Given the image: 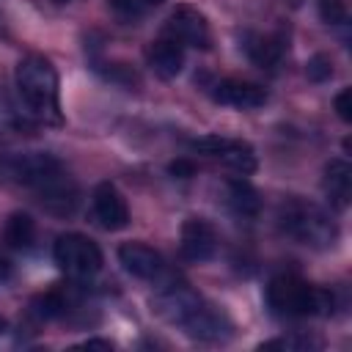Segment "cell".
Returning a JSON list of instances; mask_svg holds the SVG:
<instances>
[{"label":"cell","mask_w":352,"mask_h":352,"mask_svg":"<svg viewBox=\"0 0 352 352\" xmlns=\"http://www.w3.org/2000/svg\"><path fill=\"white\" fill-rule=\"evenodd\" d=\"M11 176L33 190L52 214H72L77 206V184L58 157L47 151H28L11 160Z\"/></svg>","instance_id":"6da1fadb"},{"label":"cell","mask_w":352,"mask_h":352,"mask_svg":"<svg viewBox=\"0 0 352 352\" xmlns=\"http://www.w3.org/2000/svg\"><path fill=\"white\" fill-rule=\"evenodd\" d=\"M16 91L25 102V107L47 121L60 124V102H58V72L44 55H28L14 69Z\"/></svg>","instance_id":"7a4b0ae2"},{"label":"cell","mask_w":352,"mask_h":352,"mask_svg":"<svg viewBox=\"0 0 352 352\" xmlns=\"http://www.w3.org/2000/svg\"><path fill=\"white\" fill-rule=\"evenodd\" d=\"M267 305L275 316H283V319L327 316L333 314L336 297L330 289L311 286L297 275H278L267 286Z\"/></svg>","instance_id":"3957f363"},{"label":"cell","mask_w":352,"mask_h":352,"mask_svg":"<svg viewBox=\"0 0 352 352\" xmlns=\"http://www.w3.org/2000/svg\"><path fill=\"white\" fill-rule=\"evenodd\" d=\"M278 226L292 239L311 245V248H319V250L333 248L338 242V226L333 223V217L322 206H316L305 198L283 201L278 209Z\"/></svg>","instance_id":"277c9868"},{"label":"cell","mask_w":352,"mask_h":352,"mask_svg":"<svg viewBox=\"0 0 352 352\" xmlns=\"http://www.w3.org/2000/svg\"><path fill=\"white\" fill-rule=\"evenodd\" d=\"M52 258L72 278H91L104 264L99 245L85 234H60L52 245Z\"/></svg>","instance_id":"5b68a950"},{"label":"cell","mask_w":352,"mask_h":352,"mask_svg":"<svg viewBox=\"0 0 352 352\" xmlns=\"http://www.w3.org/2000/svg\"><path fill=\"white\" fill-rule=\"evenodd\" d=\"M201 305H204V297H201L192 286H187V283H182V280L162 286V289L154 294V300H151L154 314H157L160 319L176 324V327H182Z\"/></svg>","instance_id":"8992f818"},{"label":"cell","mask_w":352,"mask_h":352,"mask_svg":"<svg viewBox=\"0 0 352 352\" xmlns=\"http://www.w3.org/2000/svg\"><path fill=\"white\" fill-rule=\"evenodd\" d=\"M165 36L176 38L182 47L209 50L212 47V30L206 16L192 6H176L165 22Z\"/></svg>","instance_id":"52a82bcc"},{"label":"cell","mask_w":352,"mask_h":352,"mask_svg":"<svg viewBox=\"0 0 352 352\" xmlns=\"http://www.w3.org/2000/svg\"><path fill=\"white\" fill-rule=\"evenodd\" d=\"M94 214L107 231H121L129 226V206L113 182H99L94 187Z\"/></svg>","instance_id":"ba28073f"},{"label":"cell","mask_w":352,"mask_h":352,"mask_svg":"<svg viewBox=\"0 0 352 352\" xmlns=\"http://www.w3.org/2000/svg\"><path fill=\"white\" fill-rule=\"evenodd\" d=\"M182 256L187 261H209L217 250V234L214 226L204 217H187L182 223Z\"/></svg>","instance_id":"9c48e42d"},{"label":"cell","mask_w":352,"mask_h":352,"mask_svg":"<svg viewBox=\"0 0 352 352\" xmlns=\"http://www.w3.org/2000/svg\"><path fill=\"white\" fill-rule=\"evenodd\" d=\"M118 261L132 278H140V280H154L165 270L162 256L146 242H124L118 248Z\"/></svg>","instance_id":"30bf717a"},{"label":"cell","mask_w":352,"mask_h":352,"mask_svg":"<svg viewBox=\"0 0 352 352\" xmlns=\"http://www.w3.org/2000/svg\"><path fill=\"white\" fill-rule=\"evenodd\" d=\"M146 60H148L151 72H154L160 80H173V77H179L182 69H184V47H182L176 38H170V36L162 33L157 41L148 44Z\"/></svg>","instance_id":"8fae6325"},{"label":"cell","mask_w":352,"mask_h":352,"mask_svg":"<svg viewBox=\"0 0 352 352\" xmlns=\"http://www.w3.org/2000/svg\"><path fill=\"white\" fill-rule=\"evenodd\" d=\"M212 99L217 104H226V107L253 110V107H261L267 102V91L261 85L245 82V80H220L212 88Z\"/></svg>","instance_id":"7c38bea8"},{"label":"cell","mask_w":352,"mask_h":352,"mask_svg":"<svg viewBox=\"0 0 352 352\" xmlns=\"http://www.w3.org/2000/svg\"><path fill=\"white\" fill-rule=\"evenodd\" d=\"M182 330L195 338V341H226L231 336V322L226 319V314H220L214 305L204 302L184 324Z\"/></svg>","instance_id":"4fadbf2b"},{"label":"cell","mask_w":352,"mask_h":352,"mask_svg":"<svg viewBox=\"0 0 352 352\" xmlns=\"http://www.w3.org/2000/svg\"><path fill=\"white\" fill-rule=\"evenodd\" d=\"M322 190L330 201L333 209L344 212L349 206V198H352V168L346 160L336 157L324 165V173H322Z\"/></svg>","instance_id":"5bb4252c"},{"label":"cell","mask_w":352,"mask_h":352,"mask_svg":"<svg viewBox=\"0 0 352 352\" xmlns=\"http://www.w3.org/2000/svg\"><path fill=\"white\" fill-rule=\"evenodd\" d=\"M245 52L248 58L261 66V69H275L286 52V41L283 36H261V33H250L245 38Z\"/></svg>","instance_id":"9a60e30c"},{"label":"cell","mask_w":352,"mask_h":352,"mask_svg":"<svg viewBox=\"0 0 352 352\" xmlns=\"http://www.w3.org/2000/svg\"><path fill=\"white\" fill-rule=\"evenodd\" d=\"M226 195H228V206L242 217H256L261 212V195L248 179H239V176L228 179L226 182Z\"/></svg>","instance_id":"2e32d148"},{"label":"cell","mask_w":352,"mask_h":352,"mask_svg":"<svg viewBox=\"0 0 352 352\" xmlns=\"http://www.w3.org/2000/svg\"><path fill=\"white\" fill-rule=\"evenodd\" d=\"M217 160H223L228 168H234L236 173H242V176H248V173H253L256 168H258V157H256V148L248 143V140H226V146H223V151L217 154Z\"/></svg>","instance_id":"e0dca14e"},{"label":"cell","mask_w":352,"mask_h":352,"mask_svg":"<svg viewBox=\"0 0 352 352\" xmlns=\"http://www.w3.org/2000/svg\"><path fill=\"white\" fill-rule=\"evenodd\" d=\"M3 239L8 248L14 250H28L36 239V223L28 212H14L8 220H6V228H3Z\"/></svg>","instance_id":"ac0fdd59"},{"label":"cell","mask_w":352,"mask_h":352,"mask_svg":"<svg viewBox=\"0 0 352 352\" xmlns=\"http://www.w3.org/2000/svg\"><path fill=\"white\" fill-rule=\"evenodd\" d=\"M69 311V297L60 292V289H50V292H41L30 300V314L41 322H50V319H60L63 314Z\"/></svg>","instance_id":"d6986e66"},{"label":"cell","mask_w":352,"mask_h":352,"mask_svg":"<svg viewBox=\"0 0 352 352\" xmlns=\"http://www.w3.org/2000/svg\"><path fill=\"white\" fill-rule=\"evenodd\" d=\"M305 77H308L311 82H324V80H330V77H333V60H330V55L316 52L314 58H308V63H305Z\"/></svg>","instance_id":"ffe728a7"},{"label":"cell","mask_w":352,"mask_h":352,"mask_svg":"<svg viewBox=\"0 0 352 352\" xmlns=\"http://www.w3.org/2000/svg\"><path fill=\"white\" fill-rule=\"evenodd\" d=\"M322 344L311 336H286V338H272L264 341L258 349H319Z\"/></svg>","instance_id":"44dd1931"},{"label":"cell","mask_w":352,"mask_h":352,"mask_svg":"<svg viewBox=\"0 0 352 352\" xmlns=\"http://www.w3.org/2000/svg\"><path fill=\"white\" fill-rule=\"evenodd\" d=\"M319 19L324 25H344L346 22V3L344 0H316Z\"/></svg>","instance_id":"7402d4cb"},{"label":"cell","mask_w":352,"mask_h":352,"mask_svg":"<svg viewBox=\"0 0 352 352\" xmlns=\"http://www.w3.org/2000/svg\"><path fill=\"white\" fill-rule=\"evenodd\" d=\"M110 8L121 19H138V16H143L148 11L146 0H110Z\"/></svg>","instance_id":"603a6c76"},{"label":"cell","mask_w":352,"mask_h":352,"mask_svg":"<svg viewBox=\"0 0 352 352\" xmlns=\"http://www.w3.org/2000/svg\"><path fill=\"white\" fill-rule=\"evenodd\" d=\"M226 140H228V138H223V135H204V138L190 140V148H195V151H201V154H209V157H217V154L223 151Z\"/></svg>","instance_id":"cb8c5ba5"},{"label":"cell","mask_w":352,"mask_h":352,"mask_svg":"<svg viewBox=\"0 0 352 352\" xmlns=\"http://www.w3.org/2000/svg\"><path fill=\"white\" fill-rule=\"evenodd\" d=\"M333 110H336V116H338L344 124L352 121V88H341V91L336 94V99H333Z\"/></svg>","instance_id":"d4e9b609"},{"label":"cell","mask_w":352,"mask_h":352,"mask_svg":"<svg viewBox=\"0 0 352 352\" xmlns=\"http://www.w3.org/2000/svg\"><path fill=\"white\" fill-rule=\"evenodd\" d=\"M168 173H170V176H176V179H192V176L198 173V168H195V162H192V160L179 157V160H173V162L168 165Z\"/></svg>","instance_id":"484cf974"},{"label":"cell","mask_w":352,"mask_h":352,"mask_svg":"<svg viewBox=\"0 0 352 352\" xmlns=\"http://www.w3.org/2000/svg\"><path fill=\"white\" fill-rule=\"evenodd\" d=\"M80 346H82V349H113V344L104 341V338H88V341H82Z\"/></svg>","instance_id":"4316f807"},{"label":"cell","mask_w":352,"mask_h":352,"mask_svg":"<svg viewBox=\"0 0 352 352\" xmlns=\"http://www.w3.org/2000/svg\"><path fill=\"white\" fill-rule=\"evenodd\" d=\"M8 278H11V264L0 256V283H3V280H8Z\"/></svg>","instance_id":"83f0119b"},{"label":"cell","mask_w":352,"mask_h":352,"mask_svg":"<svg viewBox=\"0 0 352 352\" xmlns=\"http://www.w3.org/2000/svg\"><path fill=\"white\" fill-rule=\"evenodd\" d=\"M162 3H165V0H146L148 8H157V6H162Z\"/></svg>","instance_id":"f1b7e54d"},{"label":"cell","mask_w":352,"mask_h":352,"mask_svg":"<svg viewBox=\"0 0 352 352\" xmlns=\"http://www.w3.org/2000/svg\"><path fill=\"white\" fill-rule=\"evenodd\" d=\"M6 330H8V322H6L3 316H0V333H6Z\"/></svg>","instance_id":"f546056e"},{"label":"cell","mask_w":352,"mask_h":352,"mask_svg":"<svg viewBox=\"0 0 352 352\" xmlns=\"http://www.w3.org/2000/svg\"><path fill=\"white\" fill-rule=\"evenodd\" d=\"M52 3H58V6H63V3H69V0H52Z\"/></svg>","instance_id":"4dcf8cb0"}]
</instances>
